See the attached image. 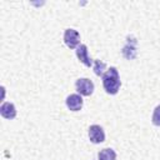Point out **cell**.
Wrapping results in <instances>:
<instances>
[{
    "mask_svg": "<svg viewBox=\"0 0 160 160\" xmlns=\"http://www.w3.org/2000/svg\"><path fill=\"white\" fill-rule=\"evenodd\" d=\"M105 68H106L105 62H102V61H100V60H95V61H94V71H95V74H96L98 76H102V75H104Z\"/></svg>",
    "mask_w": 160,
    "mask_h": 160,
    "instance_id": "9",
    "label": "cell"
},
{
    "mask_svg": "<svg viewBox=\"0 0 160 160\" xmlns=\"http://www.w3.org/2000/svg\"><path fill=\"white\" fill-rule=\"evenodd\" d=\"M152 124L160 126V105H158L152 112Z\"/></svg>",
    "mask_w": 160,
    "mask_h": 160,
    "instance_id": "11",
    "label": "cell"
},
{
    "mask_svg": "<svg viewBox=\"0 0 160 160\" xmlns=\"http://www.w3.org/2000/svg\"><path fill=\"white\" fill-rule=\"evenodd\" d=\"M99 160H116V154L112 149L105 148L99 152Z\"/></svg>",
    "mask_w": 160,
    "mask_h": 160,
    "instance_id": "8",
    "label": "cell"
},
{
    "mask_svg": "<svg viewBox=\"0 0 160 160\" xmlns=\"http://www.w3.org/2000/svg\"><path fill=\"white\" fill-rule=\"evenodd\" d=\"M76 56H78V59L84 64V65H86V66H91L92 65V60L89 58V55H88V46L86 45H84V44H80L78 48H76Z\"/></svg>",
    "mask_w": 160,
    "mask_h": 160,
    "instance_id": "6",
    "label": "cell"
},
{
    "mask_svg": "<svg viewBox=\"0 0 160 160\" xmlns=\"http://www.w3.org/2000/svg\"><path fill=\"white\" fill-rule=\"evenodd\" d=\"M135 45H136V41L132 44V45H130V41L128 40V45L124 48V50H122V55L126 58V59H129V52L131 51L132 52V55L134 56H136V48H135Z\"/></svg>",
    "mask_w": 160,
    "mask_h": 160,
    "instance_id": "10",
    "label": "cell"
},
{
    "mask_svg": "<svg viewBox=\"0 0 160 160\" xmlns=\"http://www.w3.org/2000/svg\"><path fill=\"white\" fill-rule=\"evenodd\" d=\"M66 106L71 111H79L82 108V99L79 94H71L66 98Z\"/></svg>",
    "mask_w": 160,
    "mask_h": 160,
    "instance_id": "5",
    "label": "cell"
},
{
    "mask_svg": "<svg viewBox=\"0 0 160 160\" xmlns=\"http://www.w3.org/2000/svg\"><path fill=\"white\" fill-rule=\"evenodd\" d=\"M64 42L70 49L78 48L79 46V42H80V35H79V32L76 30H74V29H66L65 32H64Z\"/></svg>",
    "mask_w": 160,
    "mask_h": 160,
    "instance_id": "3",
    "label": "cell"
},
{
    "mask_svg": "<svg viewBox=\"0 0 160 160\" xmlns=\"http://www.w3.org/2000/svg\"><path fill=\"white\" fill-rule=\"evenodd\" d=\"M75 86H76V90L80 95H84V96H90L94 91V84L91 80L86 79V78H81L79 80H76L75 82Z\"/></svg>",
    "mask_w": 160,
    "mask_h": 160,
    "instance_id": "2",
    "label": "cell"
},
{
    "mask_svg": "<svg viewBox=\"0 0 160 160\" xmlns=\"http://www.w3.org/2000/svg\"><path fill=\"white\" fill-rule=\"evenodd\" d=\"M120 76L116 68H110L102 75V86L105 91L110 95H115L120 89Z\"/></svg>",
    "mask_w": 160,
    "mask_h": 160,
    "instance_id": "1",
    "label": "cell"
},
{
    "mask_svg": "<svg viewBox=\"0 0 160 160\" xmlns=\"http://www.w3.org/2000/svg\"><path fill=\"white\" fill-rule=\"evenodd\" d=\"M0 114L5 119H14L16 116V110H15L14 104H11V102H4L1 105V108H0Z\"/></svg>",
    "mask_w": 160,
    "mask_h": 160,
    "instance_id": "7",
    "label": "cell"
},
{
    "mask_svg": "<svg viewBox=\"0 0 160 160\" xmlns=\"http://www.w3.org/2000/svg\"><path fill=\"white\" fill-rule=\"evenodd\" d=\"M89 138L90 141L94 144H100L105 140V132L101 126L99 125H91L89 128Z\"/></svg>",
    "mask_w": 160,
    "mask_h": 160,
    "instance_id": "4",
    "label": "cell"
}]
</instances>
